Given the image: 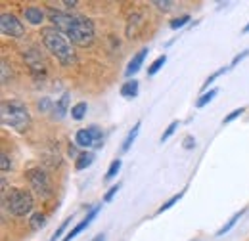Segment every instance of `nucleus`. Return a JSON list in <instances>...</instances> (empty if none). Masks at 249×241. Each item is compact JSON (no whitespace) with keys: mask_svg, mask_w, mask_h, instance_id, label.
<instances>
[{"mask_svg":"<svg viewBox=\"0 0 249 241\" xmlns=\"http://www.w3.org/2000/svg\"><path fill=\"white\" fill-rule=\"evenodd\" d=\"M50 21L54 27L62 31L67 38H71L73 44L77 46H90L94 42V23L77 14H65V12H50Z\"/></svg>","mask_w":249,"mask_h":241,"instance_id":"nucleus-1","label":"nucleus"},{"mask_svg":"<svg viewBox=\"0 0 249 241\" xmlns=\"http://www.w3.org/2000/svg\"><path fill=\"white\" fill-rule=\"evenodd\" d=\"M40 38H42L46 50L62 65H73L77 61V54H75L69 38L62 31H58L56 27H44L40 31Z\"/></svg>","mask_w":249,"mask_h":241,"instance_id":"nucleus-2","label":"nucleus"},{"mask_svg":"<svg viewBox=\"0 0 249 241\" xmlns=\"http://www.w3.org/2000/svg\"><path fill=\"white\" fill-rule=\"evenodd\" d=\"M0 119H2L4 126H10L18 132L27 130L31 124V115L21 102H2Z\"/></svg>","mask_w":249,"mask_h":241,"instance_id":"nucleus-3","label":"nucleus"},{"mask_svg":"<svg viewBox=\"0 0 249 241\" xmlns=\"http://www.w3.org/2000/svg\"><path fill=\"white\" fill-rule=\"evenodd\" d=\"M4 205L14 216H25L33 211V195L27 189L14 188L8 193H4Z\"/></svg>","mask_w":249,"mask_h":241,"instance_id":"nucleus-4","label":"nucleus"},{"mask_svg":"<svg viewBox=\"0 0 249 241\" xmlns=\"http://www.w3.org/2000/svg\"><path fill=\"white\" fill-rule=\"evenodd\" d=\"M27 180L31 184L33 191H35L38 197L44 199V197H50V195H52V191H54L52 180H50V176L46 174V171H42L40 167L27 171Z\"/></svg>","mask_w":249,"mask_h":241,"instance_id":"nucleus-5","label":"nucleus"},{"mask_svg":"<svg viewBox=\"0 0 249 241\" xmlns=\"http://www.w3.org/2000/svg\"><path fill=\"white\" fill-rule=\"evenodd\" d=\"M75 144L81 148H102V130L98 126L83 128L75 134Z\"/></svg>","mask_w":249,"mask_h":241,"instance_id":"nucleus-6","label":"nucleus"},{"mask_svg":"<svg viewBox=\"0 0 249 241\" xmlns=\"http://www.w3.org/2000/svg\"><path fill=\"white\" fill-rule=\"evenodd\" d=\"M0 31H2L4 36H14V38H21L25 34V27L21 25V21L14 14H2Z\"/></svg>","mask_w":249,"mask_h":241,"instance_id":"nucleus-7","label":"nucleus"},{"mask_svg":"<svg viewBox=\"0 0 249 241\" xmlns=\"http://www.w3.org/2000/svg\"><path fill=\"white\" fill-rule=\"evenodd\" d=\"M23 58H25V61H27V65L31 67L33 73H40V75L46 73L48 63H46V60L42 58V54H40L38 50H35V48L25 50V52H23Z\"/></svg>","mask_w":249,"mask_h":241,"instance_id":"nucleus-8","label":"nucleus"},{"mask_svg":"<svg viewBox=\"0 0 249 241\" xmlns=\"http://www.w3.org/2000/svg\"><path fill=\"white\" fill-rule=\"evenodd\" d=\"M100 209H102V205H98L96 209H92V211L89 212V216H87V218H85L81 224H77V226H75V228H73V230H71V232H69V234H67L62 241H71L73 238H77V236H79V234H81V232H83V230H85V228H87V226L92 222V218L98 214V212H100Z\"/></svg>","mask_w":249,"mask_h":241,"instance_id":"nucleus-9","label":"nucleus"},{"mask_svg":"<svg viewBox=\"0 0 249 241\" xmlns=\"http://www.w3.org/2000/svg\"><path fill=\"white\" fill-rule=\"evenodd\" d=\"M23 16H25V19H27L31 25H40V23L44 21V12H42L40 8H36V6H27V8L23 10Z\"/></svg>","mask_w":249,"mask_h":241,"instance_id":"nucleus-10","label":"nucleus"},{"mask_svg":"<svg viewBox=\"0 0 249 241\" xmlns=\"http://www.w3.org/2000/svg\"><path fill=\"white\" fill-rule=\"evenodd\" d=\"M146 56H148V48H142L132 60H130V63H128V67H126V77H130V75H134L136 71H140V67H142V63H144V60H146Z\"/></svg>","mask_w":249,"mask_h":241,"instance_id":"nucleus-11","label":"nucleus"},{"mask_svg":"<svg viewBox=\"0 0 249 241\" xmlns=\"http://www.w3.org/2000/svg\"><path fill=\"white\" fill-rule=\"evenodd\" d=\"M144 17H142V14H132L130 17H128V25H126V34H128V38H132L134 34H136V31L138 27H142V21Z\"/></svg>","mask_w":249,"mask_h":241,"instance_id":"nucleus-12","label":"nucleus"},{"mask_svg":"<svg viewBox=\"0 0 249 241\" xmlns=\"http://www.w3.org/2000/svg\"><path fill=\"white\" fill-rule=\"evenodd\" d=\"M121 96L123 98H136L138 96V81H128L121 86Z\"/></svg>","mask_w":249,"mask_h":241,"instance_id":"nucleus-13","label":"nucleus"},{"mask_svg":"<svg viewBox=\"0 0 249 241\" xmlns=\"http://www.w3.org/2000/svg\"><path fill=\"white\" fill-rule=\"evenodd\" d=\"M67 105H69V94H63L62 98L56 102V107H54V111H56V117H58V119H62L63 115L67 113Z\"/></svg>","mask_w":249,"mask_h":241,"instance_id":"nucleus-14","label":"nucleus"},{"mask_svg":"<svg viewBox=\"0 0 249 241\" xmlns=\"http://www.w3.org/2000/svg\"><path fill=\"white\" fill-rule=\"evenodd\" d=\"M92 161H94V155L92 153H81L79 155V159H77V163H75V167H77V171H85L87 167H90L92 165Z\"/></svg>","mask_w":249,"mask_h":241,"instance_id":"nucleus-15","label":"nucleus"},{"mask_svg":"<svg viewBox=\"0 0 249 241\" xmlns=\"http://www.w3.org/2000/svg\"><path fill=\"white\" fill-rule=\"evenodd\" d=\"M138 132H140V122H136V124H134V128H132V130L128 132V136L124 138V142H123V151H128V150H130V146L134 144V140H136Z\"/></svg>","mask_w":249,"mask_h":241,"instance_id":"nucleus-16","label":"nucleus"},{"mask_svg":"<svg viewBox=\"0 0 249 241\" xmlns=\"http://www.w3.org/2000/svg\"><path fill=\"white\" fill-rule=\"evenodd\" d=\"M85 113H87V103L85 102H79V103H75L71 107V117L75 120H81L85 117Z\"/></svg>","mask_w":249,"mask_h":241,"instance_id":"nucleus-17","label":"nucleus"},{"mask_svg":"<svg viewBox=\"0 0 249 241\" xmlns=\"http://www.w3.org/2000/svg\"><path fill=\"white\" fill-rule=\"evenodd\" d=\"M44 224H46V216L44 214H40V212H35L31 216V230H40V228H44Z\"/></svg>","mask_w":249,"mask_h":241,"instance_id":"nucleus-18","label":"nucleus"},{"mask_svg":"<svg viewBox=\"0 0 249 241\" xmlns=\"http://www.w3.org/2000/svg\"><path fill=\"white\" fill-rule=\"evenodd\" d=\"M242 214H244V211L236 212V214H234V216H232V218H230V220H228V222H226V224H224V226L218 230L217 236H224V234H226V232H228V230H230V228H232V226H234V224H236V222L242 218Z\"/></svg>","mask_w":249,"mask_h":241,"instance_id":"nucleus-19","label":"nucleus"},{"mask_svg":"<svg viewBox=\"0 0 249 241\" xmlns=\"http://www.w3.org/2000/svg\"><path fill=\"white\" fill-rule=\"evenodd\" d=\"M121 165H123V163H121V159H115V161H113V163L109 165V169H107V172H106V180H111V178H113V176H115V174L119 172V169H121Z\"/></svg>","mask_w":249,"mask_h":241,"instance_id":"nucleus-20","label":"nucleus"},{"mask_svg":"<svg viewBox=\"0 0 249 241\" xmlns=\"http://www.w3.org/2000/svg\"><path fill=\"white\" fill-rule=\"evenodd\" d=\"M217 92H218L217 88H213V90L205 92V94H203V96H201V98L197 100V103H196V105H197V107H203V105H207V103H209V102H211V100H213V98L217 96Z\"/></svg>","mask_w":249,"mask_h":241,"instance_id":"nucleus-21","label":"nucleus"},{"mask_svg":"<svg viewBox=\"0 0 249 241\" xmlns=\"http://www.w3.org/2000/svg\"><path fill=\"white\" fill-rule=\"evenodd\" d=\"M165 61H167V56H165V54H163V56H159V58H157V60L154 61L152 65H150V69H148V75H156L157 71H159V69L165 65Z\"/></svg>","mask_w":249,"mask_h":241,"instance_id":"nucleus-22","label":"nucleus"},{"mask_svg":"<svg viewBox=\"0 0 249 241\" xmlns=\"http://www.w3.org/2000/svg\"><path fill=\"white\" fill-rule=\"evenodd\" d=\"M10 79H12V69H10L8 61L2 60V85H8Z\"/></svg>","mask_w":249,"mask_h":241,"instance_id":"nucleus-23","label":"nucleus"},{"mask_svg":"<svg viewBox=\"0 0 249 241\" xmlns=\"http://www.w3.org/2000/svg\"><path fill=\"white\" fill-rule=\"evenodd\" d=\"M177 126H178V120H173L169 126H167V130L163 132V136H161V142H167L173 134H175V130H177Z\"/></svg>","mask_w":249,"mask_h":241,"instance_id":"nucleus-24","label":"nucleus"},{"mask_svg":"<svg viewBox=\"0 0 249 241\" xmlns=\"http://www.w3.org/2000/svg\"><path fill=\"white\" fill-rule=\"evenodd\" d=\"M188 21H190V16H180V17H177V19L171 21V27H173V29H180V27L186 25Z\"/></svg>","mask_w":249,"mask_h":241,"instance_id":"nucleus-25","label":"nucleus"},{"mask_svg":"<svg viewBox=\"0 0 249 241\" xmlns=\"http://www.w3.org/2000/svg\"><path fill=\"white\" fill-rule=\"evenodd\" d=\"M180 197H182V193H178V195H173V197H171L167 203H163V205L159 207V211H157V212H163V211H167V209H171V207H173V205H175V203H177Z\"/></svg>","mask_w":249,"mask_h":241,"instance_id":"nucleus-26","label":"nucleus"},{"mask_svg":"<svg viewBox=\"0 0 249 241\" xmlns=\"http://www.w3.org/2000/svg\"><path fill=\"white\" fill-rule=\"evenodd\" d=\"M119 188H121L119 184H115V186H111V188H109V191L106 193V197H104V201H106V203H109V201L113 199V195H115V193L119 191Z\"/></svg>","mask_w":249,"mask_h":241,"instance_id":"nucleus-27","label":"nucleus"},{"mask_svg":"<svg viewBox=\"0 0 249 241\" xmlns=\"http://www.w3.org/2000/svg\"><path fill=\"white\" fill-rule=\"evenodd\" d=\"M154 4H156L159 10H163V12H169V10L173 8V2H171V0H165V2H161V0H156Z\"/></svg>","mask_w":249,"mask_h":241,"instance_id":"nucleus-28","label":"nucleus"},{"mask_svg":"<svg viewBox=\"0 0 249 241\" xmlns=\"http://www.w3.org/2000/svg\"><path fill=\"white\" fill-rule=\"evenodd\" d=\"M69 220H71V218H67V220H63V224H62V226H60V228H58V230H56V234L52 236V240H50V241H56V240H58V238H60V236H62V234H63V230H65V228H67V224H69Z\"/></svg>","mask_w":249,"mask_h":241,"instance_id":"nucleus-29","label":"nucleus"},{"mask_svg":"<svg viewBox=\"0 0 249 241\" xmlns=\"http://www.w3.org/2000/svg\"><path fill=\"white\" fill-rule=\"evenodd\" d=\"M242 113H244V107H240V109H234V111H232V113H230L228 117H224V122H230V120L238 119V117H240Z\"/></svg>","mask_w":249,"mask_h":241,"instance_id":"nucleus-30","label":"nucleus"},{"mask_svg":"<svg viewBox=\"0 0 249 241\" xmlns=\"http://www.w3.org/2000/svg\"><path fill=\"white\" fill-rule=\"evenodd\" d=\"M10 167H12V161H10L8 153H2V172H6Z\"/></svg>","mask_w":249,"mask_h":241,"instance_id":"nucleus-31","label":"nucleus"},{"mask_svg":"<svg viewBox=\"0 0 249 241\" xmlns=\"http://www.w3.org/2000/svg\"><path fill=\"white\" fill-rule=\"evenodd\" d=\"M224 71H226V69H220V71H217V73H215V75H211V77H209V79H207V83H205V85H203V86H209V83H213V81H215V79H217L218 75H222V73H224Z\"/></svg>","mask_w":249,"mask_h":241,"instance_id":"nucleus-32","label":"nucleus"},{"mask_svg":"<svg viewBox=\"0 0 249 241\" xmlns=\"http://www.w3.org/2000/svg\"><path fill=\"white\" fill-rule=\"evenodd\" d=\"M184 148H186V150L194 148V138H192V136H186V138H184Z\"/></svg>","mask_w":249,"mask_h":241,"instance_id":"nucleus-33","label":"nucleus"},{"mask_svg":"<svg viewBox=\"0 0 249 241\" xmlns=\"http://www.w3.org/2000/svg\"><path fill=\"white\" fill-rule=\"evenodd\" d=\"M246 56H249V50H246V52H244V54H240V56H236V58H234V61H232V65H236L238 61H242Z\"/></svg>","mask_w":249,"mask_h":241,"instance_id":"nucleus-34","label":"nucleus"},{"mask_svg":"<svg viewBox=\"0 0 249 241\" xmlns=\"http://www.w3.org/2000/svg\"><path fill=\"white\" fill-rule=\"evenodd\" d=\"M48 107H50V102H48V100H44L42 105H38V109H48Z\"/></svg>","mask_w":249,"mask_h":241,"instance_id":"nucleus-35","label":"nucleus"},{"mask_svg":"<svg viewBox=\"0 0 249 241\" xmlns=\"http://www.w3.org/2000/svg\"><path fill=\"white\" fill-rule=\"evenodd\" d=\"M92 241H106V238H104V236H96Z\"/></svg>","mask_w":249,"mask_h":241,"instance_id":"nucleus-36","label":"nucleus"},{"mask_svg":"<svg viewBox=\"0 0 249 241\" xmlns=\"http://www.w3.org/2000/svg\"><path fill=\"white\" fill-rule=\"evenodd\" d=\"M244 33H249V23L246 25V27H244Z\"/></svg>","mask_w":249,"mask_h":241,"instance_id":"nucleus-37","label":"nucleus"}]
</instances>
